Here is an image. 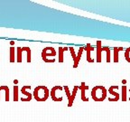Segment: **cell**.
Wrapping results in <instances>:
<instances>
[{
    "mask_svg": "<svg viewBox=\"0 0 130 122\" xmlns=\"http://www.w3.org/2000/svg\"><path fill=\"white\" fill-rule=\"evenodd\" d=\"M50 96V90L44 85H39L34 89L32 98L38 102H44Z\"/></svg>",
    "mask_w": 130,
    "mask_h": 122,
    "instance_id": "1",
    "label": "cell"
},
{
    "mask_svg": "<svg viewBox=\"0 0 130 122\" xmlns=\"http://www.w3.org/2000/svg\"><path fill=\"white\" fill-rule=\"evenodd\" d=\"M108 95V89L102 85H97L92 88L90 96L96 102H102L106 100Z\"/></svg>",
    "mask_w": 130,
    "mask_h": 122,
    "instance_id": "2",
    "label": "cell"
},
{
    "mask_svg": "<svg viewBox=\"0 0 130 122\" xmlns=\"http://www.w3.org/2000/svg\"><path fill=\"white\" fill-rule=\"evenodd\" d=\"M42 59L46 63H53L56 62L54 57L56 56V51L52 46L45 47L42 51Z\"/></svg>",
    "mask_w": 130,
    "mask_h": 122,
    "instance_id": "3",
    "label": "cell"
},
{
    "mask_svg": "<svg viewBox=\"0 0 130 122\" xmlns=\"http://www.w3.org/2000/svg\"><path fill=\"white\" fill-rule=\"evenodd\" d=\"M62 90H63V87L59 86V85L54 86L53 88H52L51 92H50V95H51L52 100L56 102L62 101V100H63Z\"/></svg>",
    "mask_w": 130,
    "mask_h": 122,
    "instance_id": "4",
    "label": "cell"
},
{
    "mask_svg": "<svg viewBox=\"0 0 130 122\" xmlns=\"http://www.w3.org/2000/svg\"><path fill=\"white\" fill-rule=\"evenodd\" d=\"M63 89L65 90V94L68 98V107H72L73 102H74V100H75L76 95H77V92L79 90V85H75L73 87V90L72 92H70L69 87L67 85H65L63 87Z\"/></svg>",
    "mask_w": 130,
    "mask_h": 122,
    "instance_id": "5",
    "label": "cell"
},
{
    "mask_svg": "<svg viewBox=\"0 0 130 122\" xmlns=\"http://www.w3.org/2000/svg\"><path fill=\"white\" fill-rule=\"evenodd\" d=\"M84 51L86 52V60L88 63H95L96 57L94 56V54L96 53V46H92L90 43H87L84 46Z\"/></svg>",
    "mask_w": 130,
    "mask_h": 122,
    "instance_id": "6",
    "label": "cell"
},
{
    "mask_svg": "<svg viewBox=\"0 0 130 122\" xmlns=\"http://www.w3.org/2000/svg\"><path fill=\"white\" fill-rule=\"evenodd\" d=\"M31 89V86L30 85H24L22 87V89H20L21 93L23 95H24L25 97L24 98H20V100L21 101H24V102H28V101H31L32 99V94L30 93L28 90Z\"/></svg>",
    "mask_w": 130,
    "mask_h": 122,
    "instance_id": "7",
    "label": "cell"
},
{
    "mask_svg": "<svg viewBox=\"0 0 130 122\" xmlns=\"http://www.w3.org/2000/svg\"><path fill=\"white\" fill-rule=\"evenodd\" d=\"M118 85H112L108 88V93H110L111 95H113L114 97L112 99H109L108 98V101L110 102H117L120 99V95L119 93L118 92Z\"/></svg>",
    "mask_w": 130,
    "mask_h": 122,
    "instance_id": "8",
    "label": "cell"
},
{
    "mask_svg": "<svg viewBox=\"0 0 130 122\" xmlns=\"http://www.w3.org/2000/svg\"><path fill=\"white\" fill-rule=\"evenodd\" d=\"M79 89L81 92V95H80L81 100L84 102L89 101V98L86 96V92H87V90L89 89V85H87L85 82H81L80 85H79Z\"/></svg>",
    "mask_w": 130,
    "mask_h": 122,
    "instance_id": "9",
    "label": "cell"
},
{
    "mask_svg": "<svg viewBox=\"0 0 130 122\" xmlns=\"http://www.w3.org/2000/svg\"><path fill=\"white\" fill-rule=\"evenodd\" d=\"M102 62V44L101 41H97L96 43V63Z\"/></svg>",
    "mask_w": 130,
    "mask_h": 122,
    "instance_id": "10",
    "label": "cell"
},
{
    "mask_svg": "<svg viewBox=\"0 0 130 122\" xmlns=\"http://www.w3.org/2000/svg\"><path fill=\"white\" fill-rule=\"evenodd\" d=\"M84 52V46H81L79 47V51H78V53L76 54V58L73 62V68H77L79 66V61L81 59V56H82V53Z\"/></svg>",
    "mask_w": 130,
    "mask_h": 122,
    "instance_id": "11",
    "label": "cell"
},
{
    "mask_svg": "<svg viewBox=\"0 0 130 122\" xmlns=\"http://www.w3.org/2000/svg\"><path fill=\"white\" fill-rule=\"evenodd\" d=\"M124 51L123 47H114L113 49V62L118 63L119 62V53Z\"/></svg>",
    "mask_w": 130,
    "mask_h": 122,
    "instance_id": "12",
    "label": "cell"
},
{
    "mask_svg": "<svg viewBox=\"0 0 130 122\" xmlns=\"http://www.w3.org/2000/svg\"><path fill=\"white\" fill-rule=\"evenodd\" d=\"M66 51H69V47H59L58 49V62L60 63H62L64 62V53Z\"/></svg>",
    "mask_w": 130,
    "mask_h": 122,
    "instance_id": "13",
    "label": "cell"
},
{
    "mask_svg": "<svg viewBox=\"0 0 130 122\" xmlns=\"http://www.w3.org/2000/svg\"><path fill=\"white\" fill-rule=\"evenodd\" d=\"M9 62L11 63L16 62V50L14 49V46H10V49H9Z\"/></svg>",
    "mask_w": 130,
    "mask_h": 122,
    "instance_id": "14",
    "label": "cell"
},
{
    "mask_svg": "<svg viewBox=\"0 0 130 122\" xmlns=\"http://www.w3.org/2000/svg\"><path fill=\"white\" fill-rule=\"evenodd\" d=\"M0 90H3L5 92V99H6V101H9L10 100V90H9V88L7 85H2L0 86Z\"/></svg>",
    "mask_w": 130,
    "mask_h": 122,
    "instance_id": "15",
    "label": "cell"
},
{
    "mask_svg": "<svg viewBox=\"0 0 130 122\" xmlns=\"http://www.w3.org/2000/svg\"><path fill=\"white\" fill-rule=\"evenodd\" d=\"M102 51L106 53V63H109L111 62V54H110V49L108 46H102Z\"/></svg>",
    "mask_w": 130,
    "mask_h": 122,
    "instance_id": "16",
    "label": "cell"
},
{
    "mask_svg": "<svg viewBox=\"0 0 130 122\" xmlns=\"http://www.w3.org/2000/svg\"><path fill=\"white\" fill-rule=\"evenodd\" d=\"M23 50H24V52L26 53V62L28 63H30L32 62V52H31V48L28 46H24L23 47Z\"/></svg>",
    "mask_w": 130,
    "mask_h": 122,
    "instance_id": "17",
    "label": "cell"
},
{
    "mask_svg": "<svg viewBox=\"0 0 130 122\" xmlns=\"http://www.w3.org/2000/svg\"><path fill=\"white\" fill-rule=\"evenodd\" d=\"M121 100L123 102L127 100V87L126 85L122 86V93H121Z\"/></svg>",
    "mask_w": 130,
    "mask_h": 122,
    "instance_id": "18",
    "label": "cell"
},
{
    "mask_svg": "<svg viewBox=\"0 0 130 122\" xmlns=\"http://www.w3.org/2000/svg\"><path fill=\"white\" fill-rule=\"evenodd\" d=\"M13 90H14V101H18L20 99H19V87L18 85H14L13 88Z\"/></svg>",
    "mask_w": 130,
    "mask_h": 122,
    "instance_id": "19",
    "label": "cell"
},
{
    "mask_svg": "<svg viewBox=\"0 0 130 122\" xmlns=\"http://www.w3.org/2000/svg\"><path fill=\"white\" fill-rule=\"evenodd\" d=\"M125 59H126V61L127 62V63H130V47H128V48H126V50H125Z\"/></svg>",
    "mask_w": 130,
    "mask_h": 122,
    "instance_id": "20",
    "label": "cell"
},
{
    "mask_svg": "<svg viewBox=\"0 0 130 122\" xmlns=\"http://www.w3.org/2000/svg\"><path fill=\"white\" fill-rule=\"evenodd\" d=\"M122 84H123V85H126V80H122Z\"/></svg>",
    "mask_w": 130,
    "mask_h": 122,
    "instance_id": "21",
    "label": "cell"
},
{
    "mask_svg": "<svg viewBox=\"0 0 130 122\" xmlns=\"http://www.w3.org/2000/svg\"><path fill=\"white\" fill-rule=\"evenodd\" d=\"M14 85H17L18 84V80H14Z\"/></svg>",
    "mask_w": 130,
    "mask_h": 122,
    "instance_id": "22",
    "label": "cell"
},
{
    "mask_svg": "<svg viewBox=\"0 0 130 122\" xmlns=\"http://www.w3.org/2000/svg\"><path fill=\"white\" fill-rule=\"evenodd\" d=\"M10 45H11V46H14V41H10Z\"/></svg>",
    "mask_w": 130,
    "mask_h": 122,
    "instance_id": "23",
    "label": "cell"
},
{
    "mask_svg": "<svg viewBox=\"0 0 130 122\" xmlns=\"http://www.w3.org/2000/svg\"><path fill=\"white\" fill-rule=\"evenodd\" d=\"M128 92H129V93H130V88H129V89H128ZM127 100H129V101H130V99H127Z\"/></svg>",
    "mask_w": 130,
    "mask_h": 122,
    "instance_id": "24",
    "label": "cell"
},
{
    "mask_svg": "<svg viewBox=\"0 0 130 122\" xmlns=\"http://www.w3.org/2000/svg\"><path fill=\"white\" fill-rule=\"evenodd\" d=\"M0 99H1V90H0Z\"/></svg>",
    "mask_w": 130,
    "mask_h": 122,
    "instance_id": "25",
    "label": "cell"
}]
</instances>
